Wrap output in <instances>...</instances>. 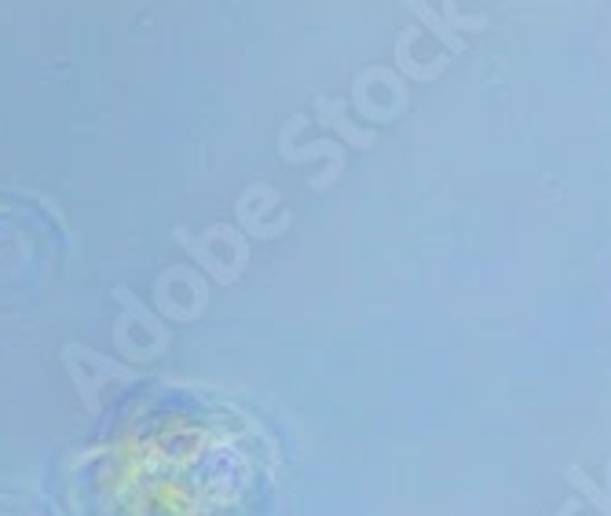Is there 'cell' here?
Here are the masks:
<instances>
[{
	"label": "cell",
	"instance_id": "cell-1",
	"mask_svg": "<svg viewBox=\"0 0 611 516\" xmlns=\"http://www.w3.org/2000/svg\"><path fill=\"white\" fill-rule=\"evenodd\" d=\"M564 476H568V484H571V487H579L582 495L590 498V502H593V509H597V513H601V516H611V498L604 495L601 487L593 484L590 476H586V473H579V469H568V473H564Z\"/></svg>",
	"mask_w": 611,
	"mask_h": 516
},
{
	"label": "cell",
	"instance_id": "cell-2",
	"mask_svg": "<svg viewBox=\"0 0 611 516\" xmlns=\"http://www.w3.org/2000/svg\"><path fill=\"white\" fill-rule=\"evenodd\" d=\"M407 4H410V8H414V11H418L421 19L429 22L432 30L440 33V37H443V41H447V44H451V48H461V41H458V37H454V33H451V30H447V26H443V22H440V19H436V15H432V11H429V8H425V4H421V0H407Z\"/></svg>",
	"mask_w": 611,
	"mask_h": 516
}]
</instances>
